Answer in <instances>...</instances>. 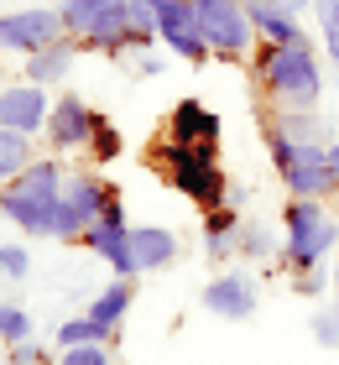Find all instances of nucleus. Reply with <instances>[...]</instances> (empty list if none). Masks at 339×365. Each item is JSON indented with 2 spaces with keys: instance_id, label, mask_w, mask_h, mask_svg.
Returning <instances> with one entry per match:
<instances>
[{
  "instance_id": "obj_1",
  "label": "nucleus",
  "mask_w": 339,
  "mask_h": 365,
  "mask_svg": "<svg viewBox=\"0 0 339 365\" xmlns=\"http://www.w3.org/2000/svg\"><path fill=\"white\" fill-rule=\"evenodd\" d=\"M251 68H256V84L266 89V99L277 110H318V99H324V68H329V58L318 53L313 37L256 42Z\"/></svg>"
},
{
  "instance_id": "obj_17",
  "label": "nucleus",
  "mask_w": 339,
  "mask_h": 365,
  "mask_svg": "<svg viewBox=\"0 0 339 365\" xmlns=\"http://www.w3.org/2000/svg\"><path fill=\"white\" fill-rule=\"evenodd\" d=\"M74 58H79V42L63 31L58 42H47L42 53H31V58H26V73H21V78H26V84H42V89H53V84H63V78H68Z\"/></svg>"
},
{
  "instance_id": "obj_8",
  "label": "nucleus",
  "mask_w": 339,
  "mask_h": 365,
  "mask_svg": "<svg viewBox=\"0 0 339 365\" xmlns=\"http://www.w3.org/2000/svg\"><path fill=\"white\" fill-rule=\"evenodd\" d=\"M110 198H115V188H110L105 178H94V173H68L63 198H58V214H53V240H84V230L105 214Z\"/></svg>"
},
{
  "instance_id": "obj_27",
  "label": "nucleus",
  "mask_w": 339,
  "mask_h": 365,
  "mask_svg": "<svg viewBox=\"0 0 339 365\" xmlns=\"http://www.w3.org/2000/svg\"><path fill=\"white\" fill-rule=\"evenodd\" d=\"M58 365H115L110 344H68L58 350Z\"/></svg>"
},
{
  "instance_id": "obj_10",
  "label": "nucleus",
  "mask_w": 339,
  "mask_h": 365,
  "mask_svg": "<svg viewBox=\"0 0 339 365\" xmlns=\"http://www.w3.org/2000/svg\"><path fill=\"white\" fill-rule=\"evenodd\" d=\"M84 245H89V251L105 261L115 277H136V261H131V220H126V204H121V198H110L105 214L84 230Z\"/></svg>"
},
{
  "instance_id": "obj_11",
  "label": "nucleus",
  "mask_w": 339,
  "mask_h": 365,
  "mask_svg": "<svg viewBox=\"0 0 339 365\" xmlns=\"http://www.w3.org/2000/svg\"><path fill=\"white\" fill-rule=\"evenodd\" d=\"M198 303L225 324H246L251 313L261 308V287H256V277H246V272H219V277L203 282Z\"/></svg>"
},
{
  "instance_id": "obj_31",
  "label": "nucleus",
  "mask_w": 339,
  "mask_h": 365,
  "mask_svg": "<svg viewBox=\"0 0 339 365\" xmlns=\"http://www.w3.org/2000/svg\"><path fill=\"white\" fill-rule=\"evenodd\" d=\"M126 63H131V73H141V78H157V73H162V58L146 53V47H131Z\"/></svg>"
},
{
  "instance_id": "obj_13",
  "label": "nucleus",
  "mask_w": 339,
  "mask_h": 365,
  "mask_svg": "<svg viewBox=\"0 0 339 365\" xmlns=\"http://www.w3.org/2000/svg\"><path fill=\"white\" fill-rule=\"evenodd\" d=\"M47 110H53V99H47L42 84H6L0 89V125L11 130H26V136H37V130H47Z\"/></svg>"
},
{
  "instance_id": "obj_36",
  "label": "nucleus",
  "mask_w": 339,
  "mask_h": 365,
  "mask_svg": "<svg viewBox=\"0 0 339 365\" xmlns=\"http://www.w3.org/2000/svg\"><path fill=\"white\" fill-rule=\"evenodd\" d=\"M0 277H6V251H0Z\"/></svg>"
},
{
  "instance_id": "obj_26",
  "label": "nucleus",
  "mask_w": 339,
  "mask_h": 365,
  "mask_svg": "<svg viewBox=\"0 0 339 365\" xmlns=\"http://www.w3.org/2000/svg\"><path fill=\"white\" fill-rule=\"evenodd\" d=\"M0 339H6V344L31 339V313L21 303H0Z\"/></svg>"
},
{
  "instance_id": "obj_23",
  "label": "nucleus",
  "mask_w": 339,
  "mask_h": 365,
  "mask_svg": "<svg viewBox=\"0 0 339 365\" xmlns=\"http://www.w3.org/2000/svg\"><path fill=\"white\" fill-rule=\"evenodd\" d=\"M31 157H37V152H31V136H26V130L0 125V182H11V178L21 173Z\"/></svg>"
},
{
  "instance_id": "obj_14",
  "label": "nucleus",
  "mask_w": 339,
  "mask_h": 365,
  "mask_svg": "<svg viewBox=\"0 0 339 365\" xmlns=\"http://www.w3.org/2000/svg\"><path fill=\"white\" fill-rule=\"evenodd\" d=\"M131 261H136V277L173 267L178 261V230H167V225H131Z\"/></svg>"
},
{
  "instance_id": "obj_33",
  "label": "nucleus",
  "mask_w": 339,
  "mask_h": 365,
  "mask_svg": "<svg viewBox=\"0 0 339 365\" xmlns=\"http://www.w3.org/2000/svg\"><path fill=\"white\" fill-rule=\"evenodd\" d=\"M329 168L339 173V141H329Z\"/></svg>"
},
{
  "instance_id": "obj_35",
  "label": "nucleus",
  "mask_w": 339,
  "mask_h": 365,
  "mask_svg": "<svg viewBox=\"0 0 339 365\" xmlns=\"http://www.w3.org/2000/svg\"><path fill=\"white\" fill-rule=\"evenodd\" d=\"M334 292H339V261H334Z\"/></svg>"
},
{
  "instance_id": "obj_24",
  "label": "nucleus",
  "mask_w": 339,
  "mask_h": 365,
  "mask_svg": "<svg viewBox=\"0 0 339 365\" xmlns=\"http://www.w3.org/2000/svg\"><path fill=\"white\" fill-rule=\"evenodd\" d=\"M308 16H313V26H318V42H324L329 68H339V0H313Z\"/></svg>"
},
{
  "instance_id": "obj_15",
  "label": "nucleus",
  "mask_w": 339,
  "mask_h": 365,
  "mask_svg": "<svg viewBox=\"0 0 339 365\" xmlns=\"http://www.w3.org/2000/svg\"><path fill=\"white\" fill-rule=\"evenodd\" d=\"M246 11H251V26H256L261 42H298V37H308V31H303V11L282 6V0H246Z\"/></svg>"
},
{
  "instance_id": "obj_25",
  "label": "nucleus",
  "mask_w": 339,
  "mask_h": 365,
  "mask_svg": "<svg viewBox=\"0 0 339 365\" xmlns=\"http://www.w3.org/2000/svg\"><path fill=\"white\" fill-rule=\"evenodd\" d=\"M89 152H94V162H115V157L126 152V136H121V130H115V125L105 120V115H99V125H94V141H89Z\"/></svg>"
},
{
  "instance_id": "obj_20",
  "label": "nucleus",
  "mask_w": 339,
  "mask_h": 365,
  "mask_svg": "<svg viewBox=\"0 0 339 365\" xmlns=\"http://www.w3.org/2000/svg\"><path fill=\"white\" fill-rule=\"evenodd\" d=\"M266 125H277L282 136H293V141H329V120L318 110H271Z\"/></svg>"
},
{
  "instance_id": "obj_9",
  "label": "nucleus",
  "mask_w": 339,
  "mask_h": 365,
  "mask_svg": "<svg viewBox=\"0 0 339 365\" xmlns=\"http://www.w3.org/2000/svg\"><path fill=\"white\" fill-rule=\"evenodd\" d=\"M63 37V21H58V6H21V11H6L0 16V53H42L47 42Z\"/></svg>"
},
{
  "instance_id": "obj_16",
  "label": "nucleus",
  "mask_w": 339,
  "mask_h": 365,
  "mask_svg": "<svg viewBox=\"0 0 339 365\" xmlns=\"http://www.w3.org/2000/svg\"><path fill=\"white\" fill-rule=\"evenodd\" d=\"M219 130H225V120L203 99H178V110L167 115V136L173 141H219Z\"/></svg>"
},
{
  "instance_id": "obj_30",
  "label": "nucleus",
  "mask_w": 339,
  "mask_h": 365,
  "mask_svg": "<svg viewBox=\"0 0 339 365\" xmlns=\"http://www.w3.org/2000/svg\"><path fill=\"white\" fill-rule=\"evenodd\" d=\"M293 287H298L303 297H318V292H329V287H334V272H324V267L298 272V277H293Z\"/></svg>"
},
{
  "instance_id": "obj_34",
  "label": "nucleus",
  "mask_w": 339,
  "mask_h": 365,
  "mask_svg": "<svg viewBox=\"0 0 339 365\" xmlns=\"http://www.w3.org/2000/svg\"><path fill=\"white\" fill-rule=\"evenodd\" d=\"M282 6H293V11H303V16H308V6H313V0H282Z\"/></svg>"
},
{
  "instance_id": "obj_21",
  "label": "nucleus",
  "mask_w": 339,
  "mask_h": 365,
  "mask_svg": "<svg viewBox=\"0 0 339 365\" xmlns=\"http://www.w3.org/2000/svg\"><path fill=\"white\" fill-rule=\"evenodd\" d=\"M235 256H241V261H271V256H282V235H271L261 220H241Z\"/></svg>"
},
{
  "instance_id": "obj_4",
  "label": "nucleus",
  "mask_w": 339,
  "mask_h": 365,
  "mask_svg": "<svg viewBox=\"0 0 339 365\" xmlns=\"http://www.w3.org/2000/svg\"><path fill=\"white\" fill-rule=\"evenodd\" d=\"M58 21L79 47H94V53H110V58H126L131 47H146L136 37L131 0H63Z\"/></svg>"
},
{
  "instance_id": "obj_19",
  "label": "nucleus",
  "mask_w": 339,
  "mask_h": 365,
  "mask_svg": "<svg viewBox=\"0 0 339 365\" xmlns=\"http://www.w3.org/2000/svg\"><path fill=\"white\" fill-rule=\"evenodd\" d=\"M131 303H136V277H115L110 287H99V292H94L89 319L110 324V329H121V324H126V313H131Z\"/></svg>"
},
{
  "instance_id": "obj_12",
  "label": "nucleus",
  "mask_w": 339,
  "mask_h": 365,
  "mask_svg": "<svg viewBox=\"0 0 339 365\" xmlns=\"http://www.w3.org/2000/svg\"><path fill=\"white\" fill-rule=\"evenodd\" d=\"M94 125H99V110H89L79 94H63L47 110V141H53V152H84L94 141Z\"/></svg>"
},
{
  "instance_id": "obj_2",
  "label": "nucleus",
  "mask_w": 339,
  "mask_h": 365,
  "mask_svg": "<svg viewBox=\"0 0 339 365\" xmlns=\"http://www.w3.org/2000/svg\"><path fill=\"white\" fill-rule=\"evenodd\" d=\"M63 162L58 157H31L11 182H0V214L31 240H53V214L63 198Z\"/></svg>"
},
{
  "instance_id": "obj_18",
  "label": "nucleus",
  "mask_w": 339,
  "mask_h": 365,
  "mask_svg": "<svg viewBox=\"0 0 339 365\" xmlns=\"http://www.w3.org/2000/svg\"><path fill=\"white\" fill-rule=\"evenodd\" d=\"M235 235H241V214H235V204L203 209V256H209V261H230L235 256Z\"/></svg>"
},
{
  "instance_id": "obj_22",
  "label": "nucleus",
  "mask_w": 339,
  "mask_h": 365,
  "mask_svg": "<svg viewBox=\"0 0 339 365\" xmlns=\"http://www.w3.org/2000/svg\"><path fill=\"white\" fill-rule=\"evenodd\" d=\"M58 350H68V344H115L121 339V329H110V324H99V319H68V324H58Z\"/></svg>"
},
{
  "instance_id": "obj_6",
  "label": "nucleus",
  "mask_w": 339,
  "mask_h": 365,
  "mask_svg": "<svg viewBox=\"0 0 339 365\" xmlns=\"http://www.w3.org/2000/svg\"><path fill=\"white\" fill-rule=\"evenodd\" d=\"M339 245V220L324 209V198H293L282 214V261L287 272H313L324 267Z\"/></svg>"
},
{
  "instance_id": "obj_7",
  "label": "nucleus",
  "mask_w": 339,
  "mask_h": 365,
  "mask_svg": "<svg viewBox=\"0 0 339 365\" xmlns=\"http://www.w3.org/2000/svg\"><path fill=\"white\" fill-rule=\"evenodd\" d=\"M193 6V21L203 31V42H209V53L219 63H246L256 53V26H251V11L246 0H188Z\"/></svg>"
},
{
  "instance_id": "obj_28",
  "label": "nucleus",
  "mask_w": 339,
  "mask_h": 365,
  "mask_svg": "<svg viewBox=\"0 0 339 365\" xmlns=\"http://www.w3.org/2000/svg\"><path fill=\"white\" fill-rule=\"evenodd\" d=\"M308 329H313V339L324 344V350H339V308H318L308 319Z\"/></svg>"
},
{
  "instance_id": "obj_3",
  "label": "nucleus",
  "mask_w": 339,
  "mask_h": 365,
  "mask_svg": "<svg viewBox=\"0 0 339 365\" xmlns=\"http://www.w3.org/2000/svg\"><path fill=\"white\" fill-rule=\"evenodd\" d=\"M157 162L167 182L193 198L198 209H219L230 204V182H225V168H219V141H157Z\"/></svg>"
},
{
  "instance_id": "obj_32",
  "label": "nucleus",
  "mask_w": 339,
  "mask_h": 365,
  "mask_svg": "<svg viewBox=\"0 0 339 365\" xmlns=\"http://www.w3.org/2000/svg\"><path fill=\"white\" fill-rule=\"evenodd\" d=\"M0 251H6V277H11V282H26V272H31L26 245H0Z\"/></svg>"
},
{
  "instance_id": "obj_29",
  "label": "nucleus",
  "mask_w": 339,
  "mask_h": 365,
  "mask_svg": "<svg viewBox=\"0 0 339 365\" xmlns=\"http://www.w3.org/2000/svg\"><path fill=\"white\" fill-rule=\"evenodd\" d=\"M6 360L11 365H53V350H47V344H37V339H16V344H6Z\"/></svg>"
},
{
  "instance_id": "obj_5",
  "label": "nucleus",
  "mask_w": 339,
  "mask_h": 365,
  "mask_svg": "<svg viewBox=\"0 0 339 365\" xmlns=\"http://www.w3.org/2000/svg\"><path fill=\"white\" fill-rule=\"evenodd\" d=\"M261 136H266L271 168H277V178L287 182L293 198H329V193H339V173L329 168V141H293V136H282L277 125H266Z\"/></svg>"
}]
</instances>
